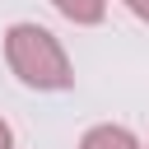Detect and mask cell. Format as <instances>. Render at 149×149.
<instances>
[{
  "mask_svg": "<svg viewBox=\"0 0 149 149\" xmlns=\"http://www.w3.org/2000/svg\"><path fill=\"white\" fill-rule=\"evenodd\" d=\"M5 56H9V70L28 88H70V79H74L61 42L37 23H14L5 33Z\"/></svg>",
  "mask_w": 149,
  "mask_h": 149,
  "instance_id": "obj_1",
  "label": "cell"
},
{
  "mask_svg": "<svg viewBox=\"0 0 149 149\" xmlns=\"http://www.w3.org/2000/svg\"><path fill=\"white\" fill-rule=\"evenodd\" d=\"M126 5H130V9H135V14L144 19V23H149V0H126Z\"/></svg>",
  "mask_w": 149,
  "mask_h": 149,
  "instance_id": "obj_4",
  "label": "cell"
},
{
  "mask_svg": "<svg viewBox=\"0 0 149 149\" xmlns=\"http://www.w3.org/2000/svg\"><path fill=\"white\" fill-rule=\"evenodd\" d=\"M79 149H140V144H135V135L121 130V126H93Z\"/></svg>",
  "mask_w": 149,
  "mask_h": 149,
  "instance_id": "obj_2",
  "label": "cell"
},
{
  "mask_svg": "<svg viewBox=\"0 0 149 149\" xmlns=\"http://www.w3.org/2000/svg\"><path fill=\"white\" fill-rule=\"evenodd\" d=\"M70 23H98L102 19V9H107V0H51Z\"/></svg>",
  "mask_w": 149,
  "mask_h": 149,
  "instance_id": "obj_3",
  "label": "cell"
},
{
  "mask_svg": "<svg viewBox=\"0 0 149 149\" xmlns=\"http://www.w3.org/2000/svg\"><path fill=\"white\" fill-rule=\"evenodd\" d=\"M0 149H9V126L0 121Z\"/></svg>",
  "mask_w": 149,
  "mask_h": 149,
  "instance_id": "obj_5",
  "label": "cell"
}]
</instances>
